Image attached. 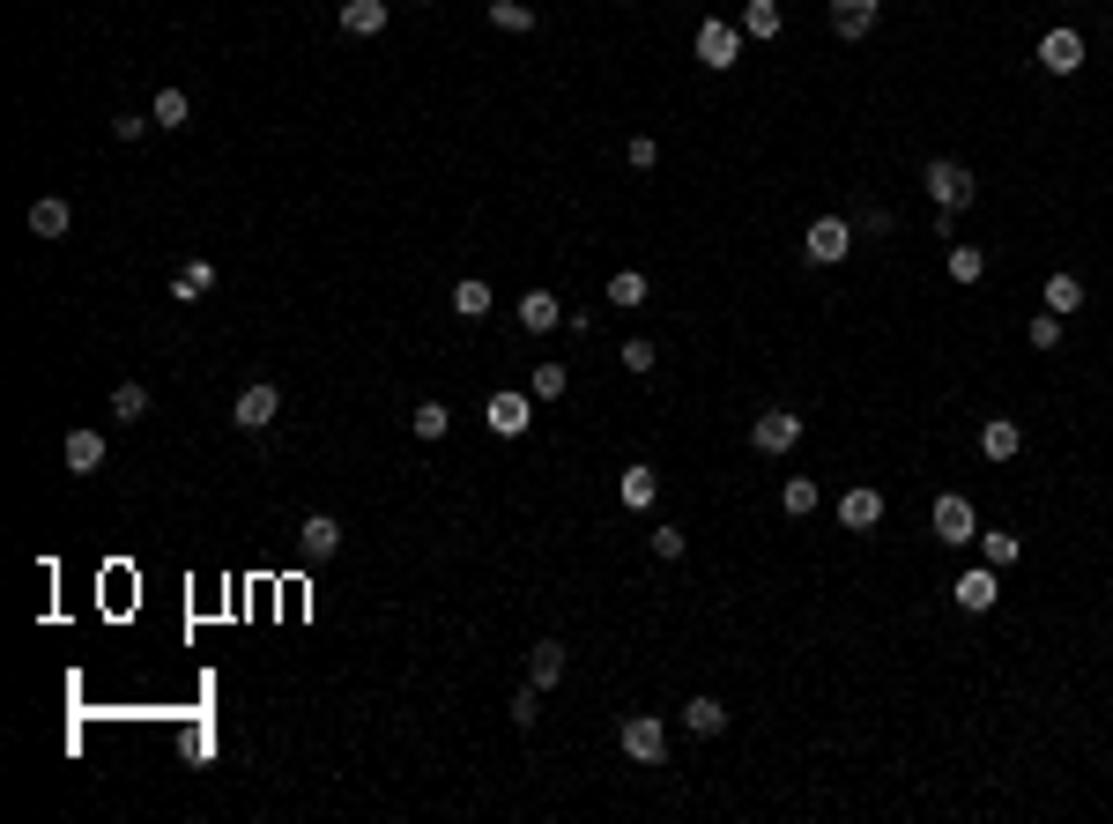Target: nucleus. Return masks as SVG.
<instances>
[{"mask_svg": "<svg viewBox=\"0 0 1113 824\" xmlns=\"http://www.w3.org/2000/svg\"><path fill=\"white\" fill-rule=\"evenodd\" d=\"M980 557H988L994 573H1002V565H1017V557H1025V542L1002 536V528H988V536H980Z\"/></svg>", "mask_w": 1113, "mask_h": 824, "instance_id": "obj_31", "label": "nucleus"}, {"mask_svg": "<svg viewBox=\"0 0 1113 824\" xmlns=\"http://www.w3.org/2000/svg\"><path fill=\"white\" fill-rule=\"evenodd\" d=\"M617 365H623V371H639V379H646V371H654V342H639V334H631V342H623V349H617Z\"/></svg>", "mask_w": 1113, "mask_h": 824, "instance_id": "obj_35", "label": "nucleus"}, {"mask_svg": "<svg viewBox=\"0 0 1113 824\" xmlns=\"http://www.w3.org/2000/svg\"><path fill=\"white\" fill-rule=\"evenodd\" d=\"M683 728H691V736H720V728H728V705H720V699H691V705H683Z\"/></svg>", "mask_w": 1113, "mask_h": 824, "instance_id": "obj_24", "label": "nucleus"}, {"mask_svg": "<svg viewBox=\"0 0 1113 824\" xmlns=\"http://www.w3.org/2000/svg\"><path fill=\"white\" fill-rule=\"evenodd\" d=\"M416 8H431V0H416Z\"/></svg>", "mask_w": 1113, "mask_h": 824, "instance_id": "obj_41", "label": "nucleus"}, {"mask_svg": "<svg viewBox=\"0 0 1113 824\" xmlns=\"http://www.w3.org/2000/svg\"><path fill=\"white\" fill-rule=\"evenodd\" d=\"M1039 67H1047V75H1076V67H1084V38H1076L1069 23L1039 38Z\"/></svg>", "mask_w": 1113, "mask_h": 824, "instance_id": "obj_11", "label": "nucleus"}, {"mask_svg": "<svg viewBox=\"0 0 1113 824\" xmlns=\"http://www.w3.org/2000/svg\"><path fill=\"white\" fill-rule=\"evenodd\" d=\"M149 126H157V120H149V112H120V120H112V134H120V142H141Z\"/></svg>", "mask_w": 1113, "mask_h": 824, "instance_id": "obj_40", "label": "nucleus"}, {"mask_svg": "<svg viewBox=\"0 0 1113 824\" xmlns=\"http://www.w3.org/2000/svg\"><path fill=\"white\" fill-rule=\"evenodd\" d=\"M491 23L512 30V38H528V30H535V8H528V0H491Z\"/></svg>", "mask_w": 1113, "mask_h": 824, "instance_id": "obj_30", "label": "nucleus"}, {"mask_svg": "<svg viewBox=\"0 0 1113 824\" xmlns=\"http://www.w3.org/2000/svg\"><path fill=\"white\" fill-rule=\"evenodd\" d=\"M831 30L839 38H868L876 30V0H831Z\"/></svg>", "mask_w": 1113, "mask_h": 824, "instance_id": "obj_19", "label": "nucleus"}, {"mask_svg": "<svg viewBox=\"0 0 1113 824\" xmlns=\"http://www.w3.org/2000/svg\"><path fill=\"white\" fill-rule=\"evenodd\" d=\"M149 120L164 126V134H171V126H186V120H194V97H186V89H157V104H149Z\"/></svg>", "mask_w": 1113, "mask_h": 824, "instance_id": "obj_25", "label": "nucleus"}, {"mask_svg": "<svg viewBox=\"0 0 1113 824\" xmlns=\"http://www.w3.org/2000/svg\"><path fill=\"white\" fill-rule=\"evenodd\" d=\"M141 416H149V386H141V379H126L120 394H112V423H141Z\"/></svg>", "mask_w": 1113, "mask_h": 824, "instance_id": "obj_29", "label": "nucleus"}, {"mask_svg": "<svg viewBox=\"0 0 1113 824\" xmlns=\"http://www.w3.org/2000/svg\"><path fill=\"white\" fill-rule=\"evenodd\" d=\"M565 386H572V371L557 365V357H542V365H535V402H557Z\"/></svg>", "mask_w": 1113, "mask_h": 824, "instance_id": "obj_34", "label": "nucleus"}, {"mask_svg": "<svg viewBox=\"0 0 1113 824\" xmlns=\"http://www.w3.org/2000/svg\"><path fill=\"white\" fill-rule=\"evenodd\" d=\"M802 253H809L817 268L846 260V253H854V223H846V216H817V223H809V238H802Z\"/></svg>", "mask_w": 1113, "mask_h": 824, "instance_id": "obj_4", "label": "nucleus"}, {"mask_svg": "<svg viewBox=\"0 0 1113 824\" xmlns=\"http://www.w3.org/2000/svg\"><path fill=\"white\" fill-rule=\"evenodd\" d=\"M342 30L349 38H379L386 30V0H342Z\"/></svg>", "mask_w": 1113, "mask_h": 824, "instance_id": "obj_18", "label": "nucleus"}, {"mask_svg": "<svg viewBox=\"0 0 1113 824\" xmlns=\"http://www.w3.org/2000/svg\"><path fill=\"white\" fill-rule=\"evenodd\" d=\"M928 528H936V542H980V520H973V497H957V491H950V497H936V520H928Z\"/></svg>", "mask_w": 1113, "mask_h": 824, "instance_id": "obj_7", "label": "nucleus"}, {"mask_svg": "<svg viewBox=\"0 0 1113 824\" xmlns=\"http://www.w3.org/2000/svg\"><path fill=\"white\" fill-rule=\"evenodd\" d=\"M623 8H631V0H623Z\"/></svg>", "mask_w": 1113, "mask_h": 824, "instance_id": "obj_42", "label": "nucleus"}, {"mask_svg": "<svg viewBox=\"0 0 1113 824\" xmlns=\"http://www.w3.org/2000/svg\"><path fill=\"white\" fill-rule=\"evenodd\" d=\"M780 30H787L780 0H750V8H742V38H757V45H765V38H780Z\"/></svg>", "mask_w": 1113, "mask_h": 824, "instance_id": "obj_20", "label": "nucleus"}, {"mask_svg": "<svg viewBox=\"0 0 1113 824\" xmlns=\"http://www.w3.org/2000/svg\"><path fill=\"white\" fill-rule=\"evenodd\" d=\"M646 297H654V283H646L639 268H623V275H609V305H623V312H639Z\"/></svg>", "mask_w": 1113, "mask_h": 824, "instance_id": "obj_26", "label": "nucleus"}, {"mask_svg": "<svg viewBox=\"0 0 1113 824\" xmlns=\"http://www.w3.org/2000/svg\"><path fill=\"white\" fill-rule=\"evenodd\" d=\"M60 454H67V468H75V476H97V468H104V431H67V446H60Z\"/></svg>", "mask_w": 1113, "mask_h": 824, "instance_id": "obj_17", "label": "nucleus"}, {"mask_svg": "<svg viewBox=\"0 0 1113 824\" xmlns=\"http://www.w3.org/2000/svg\"><path fill=\"white\" fill-rule=\"evenodd\" d=\"M683 550H691L683 528H654V557H683Z\"/></svg>", "mask_w": 1113, "mask_h": 824, "instance_id": "obj_39", "label": "nucleus"}, {"mask_svg": "<svg viewBox=\"0 0 1113 824\" xmlns=\"http://www.w3.org/2000/svg\"><path fill=\"white\" fill-rule=\"evenodd\" d=\"M988 275V253L980 246H950V283H980Z\"/></svg>", "mask_w": 1113, "mask_h": 824, "instance_id": "obj_32", "label": "nucleus"}, {"mask_svg": "<svg viewBox=\"0 0 1113 824\" xmlns=\"http://www.w3.org/2000/svg\"><path fill=\"white\" fill-rule=\"evenodd\" d=\"M409 431H416V439H446V431H454V409H446V402H416Z\"/></svg>", "mask_w": 1113, "mask_h": 824, "instance_id": "obj_23", "label": "nucleus"}, {"mask_svg": "<svg viewBox=\"0 0 1113 824\" xmlns=\"http://www.w3.org/2000/svg\"><path fill=\"white\" fill-rule=\"evenodd\" d=\"M920 179H928V201L943 208V216H957V208H973V201H980V179H973L965 164H950V157H936V164L920 171Z\"/></svg>", "mask_w": 1113, "mask_h": 824, "instance_id": "obj_1", "label": "nucleus"}, {"mask_svg": "<svg viewBox=\"0 0 1113 824\" xmlns=\"http://www.w3.org/2000/svg\"><path fill=\"white\" fill-rule=\"evenodd\" d=\"M565 668H572V661H565V647H557V639H542L535 654H528V684H535V691H557V684H565Z\"/></svg>", "mask_w": 1113, "mask_h": 824, "instance_id": "obj_15", "label": "nucleus"}, {"mask_svg": "<svg viewBox=\"0 0 1113 824\" xmlns=\"http://www.w3.org/2000/svg\"><path fill=\"white\" fill-rule=\"evenodd\" d=\"M208 283H215V268H208V260H186V268L171 275V297H178V305H201Z\"/></svg>", "mask_w": 1113, "mask_h": 824, "instance_id": "obj_22", "label": "nucleus"}, {"mask_svg": "<svg viewBox=\"0 0 1113 824\" xmlns=\"http://www.w3.org/2000/svg\"><path fill=\"white\" fill-rule=\"evenodd\" d=\"M950 594H957V610H965V617H988L994 602H1002V587H994V565H980V573H957V587H950Z\"/></svg>", "mask_w": 1113, "mask_h": 824, "instance_id": "obj_10", "label": "nucleus"}, {"mask_svg": "<svg viewBox=\"0 0 1113 824\" xmlns=\"http://www.w3.org/2000/svg\"><path fill=\"white\" fill-rule=\"evenodd\" d=\"M780 505L802 520V513H817V476H787V491H780Z\"/></svg>", "mask_w": 1113, "mask_h": 824, "instance_id": "obj_33", "label": "nucleus"}, {"mask_svg": "<svg viewBox=\"0 0 1113 824\" xmlns=\"http://www.w3.org/2000/svg\"><path fill=\"white\" fill-rule=\"evenodd\" d=\"M1031 349H1062V312H1039L1031 320Z\"/></svg>", "mask_w": 1113, "mask_h": 824, "instance_id": "obj_36", "label": "nucleus"}, {"mask_svg": "<svg viewBox=\"0 0 1113 824\" xmlns=\"http://www.w3.org/2000/svg\"><path fill=\"white\" fill-rule=\"evenodd\" d=\"M617 742H623V758H631V765H660V758H668V728H660L654 713H623Z\"/></svg>", "mask_w": 1113, "mask_h": 824, "instance_id": "obj_2", "label": "nucleus"}, {"mask_svg": "<svg viewBox=\"0 0 1113 824\" xmlns=\"http://www.w3.org/2000/svg\"><path fill=\"white\" fill-rule=\"evenodd\" d=\"M535 713H542V691H535V684H520V691H512V721L535 728Z\"/></svg>", "mask_w": 1113, "mask_h": 824, "instance_id": "obj_38", "label": "nucleus"}, {"mask_svg": "<svg viewBox=\"0 0 1113 824\" xmlns=\"http://www.w3.org/2000/svg\"><path fill=\"white\" fill-rule=\"evenodd\" d=\"M742 60V23H698V67L728 75Z\"/></svg>", "mask_w": 1113, "mask_h": 824, "instance_id": "obj_5", "label": "nucleus"}, {"mask_svg": "<svg viewBox=\"0 0 1113 824\" xmlns=\"http://www.w3.org/2000/svg\"><path fill=\"white\" fill-rule=\"evenodd\" d=\"M876 520H883V491H876V483H854V491L839 497V528H846V536H868Z\"/></svg>", "mask_w": 1113, "mask_h": 824, "instance_id": "obj_8", "label": "nucleus"}, {"mask_svg": "<svg viewBox=\"0 0 1113 824\" xmlns=\"http://www.w3.org/2000/svg\"><path fill=\"white\" fill-rule=\"evenodd\" d=\"M980 454H988V460H1017V454H1025V423H1017V416H988V423H980Z\"/></svg>", "mask_w": 1113, "mask_h": 824, "instance_id": "obj_13", "label": "nucleus"}, {"mask_svg": "<svg viewBox=\"0 0 1113 824\" xmlns=\"http://www.w3.org/2000/svg\"><path fill=\"white\" fill-rule=\"evenodd\" d=\"M483 423H491L497 439H520V431L535 423V402H528V394H491V409H483Z\"/></svg>", "mask_w": 1113, "mask_h": 824, "instance_id": "obj_12", "label": "nucleus"}, {"mask_svg": "<svg viewBox=\"0 0 1113 824\" xmlns=\"http://www.w3.org/2000/svg\"><path fill=\"white\" fill-rule=\"evenodd\" d=\"M491 305H497V290L483 283V275H460V283H454V312H460V320H483Z\"/></svg>", "mask_w": 1113, "mask_h": 824, "instance_id": "obj_21", "label": "nucleus"}, {"mask_svg": "<svg viewBox=\"0 0 1113 824\" xmlns=\"http://www.w3.org/2000/svg\"><path fill=\"white\" fill-rule=\"evenodd\" d=\"M654 491H660V483H654V468H623L617 497H623V505H631V513H646V505H654Z\"/></svg>", "mask_w": 1113, "mask_h": 824, "instance_id": "obj_28", "label": "nucleus"}, {"mask_svg": "<svg viewBox=\"0 0 1113 824\" xmlns=\"http://www.w3.org/2000/svg\"><path fill=\"white\" fill-rule=\"evenodd\" d=\"M297 550H305L312 565L342 557V520H334V513H305V528H297Z\"/></svg>", "mask_w": 1113, "mask_h": 824, "instance_id": "obj_9", "label": "nucleus"}, {"mask_svg": "<svg viewBox=\"0 0 1113 824\" xmlns=\"http://www.w3.org/2000/svg\"><path fill=\"white\" fill-rule=\"evenodd\" d=\"M275 416H283V386H268V379H252L246 394H238V409H231V423H238V431H268Z\"/></svg>", "mask_w": 1113, "mask_h": 824, "instance_id": "obj_6", "label": "nucleus"}, {"mask_svg": "<svg viewBox=\"0 0 1113 824\" xmlns=\"http://www.w3.org/2000/svg\"><path fill=\"white\" fill-rule=\"evenodd\" d=\"M750 446H757L765 460L794 454V446H802V416H794V409H765L757 423H750Z\"/></svg>", "mask_w": 1113, "mask_h": 824, "instance_id": "obj_3", "label": "nucleus"}, {"mask_svg": "<svg viewBox=\"0 0 1113 824\" xmlns=\"http://www.w3.org/2000/svg\"><path fill=\"white\" fill-rule=\"evenodd\" d=\"M1039 297H1047V312H1062V320H1069V312H1084V283H1076V275H1047V290H1039Z\"/></svg>", "mask_w": 1113, "mask_h": 824, "instance_id": "obj_27", "label": "nucleus"}, {"mask_svg": "<svg viewBox=\"0 0 1113 824\" xmlns=\"http://www.w3.org/2000/svg\"><path fill=\"white\" fill-rule=\"evenodd\" d=\"M520 328H528V334H557V328H565V305H557L549 290H528V297H520Z\"/></svg>", "mask_w": 1113, "mask_h": 824, "instance_id": "obj_14", "label": "nucleus"}, {"mask_svg": "<svg viewBox=\"0 0 1113 824\" xmlns=\"http://www.w3.org/2000/svg\"><path fill=\"white\" fill-rule=\"evenodd\" d=\"M623 157H631V171H654L660 164V142H654V134H631V149H623Z\"/></svg>", "mask_w": 1113, "mask_h": 824, "instance_id": "obj_37", "label": "nucleus"}, {"mask_svg": "<svg viewBox=\"0 0 1113 824\" xmlns=\"http://www.w3.org/2000/svg\"><path fill=\"white\" fill-rule=\"evenodd\" d=\"M30 231L38 238H67L75 231V208L60 201V194H45V201H30Z\"/></svg>", "mask_w": 1113, "mask_h": 824, "instance_id": "obj_16", "label": "nucleus"}]
</instances>
